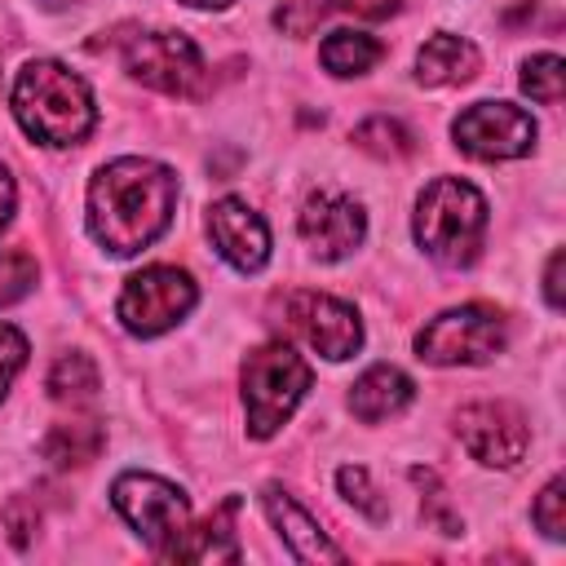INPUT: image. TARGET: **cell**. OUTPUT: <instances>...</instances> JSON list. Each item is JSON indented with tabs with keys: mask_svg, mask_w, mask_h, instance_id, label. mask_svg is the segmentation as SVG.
<instances>
[{
	"mask_svg": "<svg viewBox=\"0 0 566 566\" xmlns=\"http://www.w3.org/2000/svg\"><path fill=\"white\" fill-rule=\"evenodd\" d=\"M177 208V172L159 159L124 155L93 172L88 181V234L111 256H137L150 248Z\"/></svg>",
	"mask_w": 566,
	"mask_h": 566,
	"instance_id": "obj_1",
	"label": "cell"
},
{
	"mask_svg": "<svg viewBox=\"0 0 566 566\" xmlns=\"http://www.w3.org/2000/svg\"><path fill=\"white\" fill-rule=\"evenodd\" d=\"M9 102H13L22 133L40 146H80L97 124V106H93L88 84L53 57L27 62L13 80Z\"/></svg>",
	"mask_w": 566,
	"mask_h": 566,
	"instance_id": "obj_2",
	"label": "cell"
},
{
	"mask_svg": "<svg viewBox=\"0 0 566 566\" xmlns=\"http://www.w3.org/2000/svg\"><path fill=\"white\" fill-rule=\"evenodd\" d=\"M411 234L424 248V256H433L438 265L447 270L473 265L482 252V234H486L482 190L469 186L464 177H433L416 199Z\"/></svg>",
	"mask_w": 566,
	"mask_h": 566,
	"instance_id": "obj_3",
	"label": "cell"
},
{
	"mask_svg": "<svg viewBox=\"0 0 566 566\" xmlns=\"http://www.w3.org/2000/svg\"><path fill=\"white\" fill-rule=\"evenodd\" d=\"M314 371L310 363L283 345V340H265L243 358V416H248V433L252 438H274L292 411L301 407V398L310 394Z\"/></svg>",
	"mask_w": 566,
	"mask_h": 566,
	"instance_id": "obj_4",
	"label": "cell"
},
{
	"mask_svg": "<svg viewBox=\"0 0 566 566\" xmlns=\"http://www.w3.org/2000/svg\"><path fill=\"white\" fill-rule=\"evenodd\" d=\"M509 340V323L495 305H455L433 314L416 332V358L433 367H478L491 363Z\"/></svg>",
	"mask_w": 566,
	"mask_h": 566,
	"instance_id": "obj_5",
	"label": "cell"
},
{
	"mask_svg": "<svg viewBox=\"0 0 566 566\" xmlns=\"http://www.w3.org/2000/svg\"><path fill=\"white\" fill-rule=\"evenodd\" d=\"M195 301H199V287L186 270L146 265L133 279H124L119 301H115V318L133 336H164L168 327H177L195 310Z\"/></svg>",
	"mask_w": 566,
	"mask_h": 566,
	"instance_id": "obj_6",
	"label": "cell"
},
{
	"mask_svg": "<svg viewBox=\"0 0 566 566\" xmlns=\"http://www.w3.org/2000/svg\"><path fill=\"white\" fill-rule=\"evenodd\" d=\"M119 62L137 84L168 97H190L203 88V53L181 31H133L119 44Z\"/></svg>",
	"mask_w": 566,
	"mask_h": 566,
	"instance_id": "obj_7",
	"label": "cell"
},
{
	"mask_svg": "<svg viewBox=\"0 0 566 566\" xmlns=\"http://www.w3.org/2000/svg\"><path fill=\"white\" fill-rule=\"evenodd\" d=\"M111 504L115 513L164 557L181 531L190 526V500L181 486L155 478V473H119L111 482Z\"/></svg>",
	"mask_w": 566,
	"mask_h": 566,
	"instance_id": "obj_8",
	"label": "cell"
},
{
	"mask_svg": "<svg viewBox=\"0 0 566 566\" xmlns=\"http://www.w3.org/2000/svg\"><path fill=\"white\" fill-rule=\"evenodd\" d=\"M535 119L531 111L513 102H473L451 119V137L464 155L500 164V159H522L535 146Z\"/></svg>",
	"mask_w": 566,
	"mask_h": 566,
	"instance_id": "obj_9",
	"label": "cell"
},
{
	"mask_svg": "<svg viewBox=\"0 0 566 566\" xmlns=\"http://www.w3.org/2000/svg\"><path fill=\"white\" fill-rule=\"evenodd\" d=\"M283 314H287V327L323 358L332 363H345L358 354L363 345V318L349 301L340 296H327V292H292L283 301Z\"/></svg>",
	"mask_w": 566,
	"mask_h": 566,
	"instance_id": "obj_10",
	"label": "cell"
},
{
	"mask_svg": "<svg viewBox=\"0 0 566 566\" xmlns=\"http://www.w3.org/2000/svg\"><path fill=\"white\" fill-rule=\"evenodd\" d=\"M455 438L486 469H513L531 447L526 416L513 402H469V407H460L455 411Z\"/></svg>",
	"mask_w": 566,
	"mask_h": 566,
	"instance_id": "obj_11",
	"label": "cell"
},
{
	"mask_svg": "<svg viewBox=\"0 0 566 566\" xmlns=\"http://www.w3.org/2000/svg\"><path fill=\"white\" fill-rule=\"evenodd\" d=\"M305 248L318 256V261H345L363 234H367V212L358 199L349 195H336V190H314L301 208V221H296Z\"/></svg>",
	"mask_w": 566,
	"mask_h": 566,
	"instance_id": "obj_12",
	"label": "cell"
},
{
	"mask_svg": "<svg viewBox=\"0 0 566 566\" xmlns=\"http://www.w3.org/2000/svg\"><path fill=\"white\" fill-rule=\"evenodd\" d=\"M208 239L221 252V261L234 265L239 274H256L270 261V230L261 212L239 195H226L208 208Z\"/></svg>",
	"mask_w": 566,
	"mask_h": 566,
	"instance_id": "obj_13",
	"label": "cell"
},
{
	"mask_svg": "<svg viewBox=\"0 0 566 566\" xmlns=\"http://www.w3.org/2000/svg\"><path fill=\"white\" fill-rule=\"evenodd\" d=\"M261 504H265V517L274 522V531L283 535V548H287L296 562H345V548H336V544L323 535V526L310 517V509H305L292 491H283L279 482H270V486L261 491Z\"/></svg>",
	"mask_w": 566,
	"mask_h": 566,
	"instance_id": "obj_14",
	"label": "cell"
},
{
	"mask_svg": "<svg viewBox=\"0 0 566 566\" xmlns=\"http://www.w3.org/2000/svg\"><path fill=\"white\" fill-rule=\"evenodd\" d=\"M234 513H239V495H226L195 531L186 526L181 539L164 553V562H239V535H234Z\"/></svg>",
	"mask_w": 566,
	"mask_h": 566,
	"instance_id": "obj_15",
	"label": "cell"
},
{
	"mask_svg": "<svg viewBox=\"0 0 566 566\" xmlns=\"http://www.w3.org/2000/svg\"><path fill=\"white\" fill-rule=\"evenodd\" d=\"M416 398V385L402 367L394 363H376L367 367L354 385H349V411L363 420V424H376V420H389L398 416L407 402Z\"/></svg>",
	"mask_w": 566,
	"mask_h": 566,
	"instance_id": "obj_16",
	"label": "cell"
},
{
	"mask_svg": "<svg viewBox=\"0 0 566 566\" xmlns=\"http://www.w3.org/2000/svg\"><path fill=\"white\" fill-rule=\"evenodd\" d=\"M482 66V53L473 40L464 35H451V31H438L420 44L416 53V80L429 84V88H451V84H469Z\"/></svg>",
	"mask_w": 566,
	"mask_h": 566,
	"instance_id": "obj_17",
	"label": "cell"
},
{
	"mask_svg": "<svg viewBox=\"0 0 566 566\" xmlns=\"http://www.w3.org/2000/svg\"><path fill=\"white\" fill-rule=\"evenodd\" d=\"M380 57H385V44H380L376 35H367V31H332V35L318 44V62H323L332 75H340V80L367 75Z\"/></svg>",
	"mask_w": 566,
	"mask_h": 566,
	"instance_id": "obj_18",
	"label": "cell"
},
{
	"mask_svg": "<svg viewBox=\"0 0 566 566\" xmlns=\"http://www.w3.org/2000/svg\"><path fill=\"white\" fill-rule=\"evenodd\" d=\"M102 442H106V433H102L97 420H62V424H53L49 438H44V460H53L57 469H66V464H88V460L102 451Z\"/></svg>",
	"mask_w": 566,
	"mask_h": 566,
	"instance_id": "obj_19",
	"label": "cell"
},
{
	"mask_svg": "<svg viewBox=\"0 0 566 566\" xmlns=\"http://www.w3.org/2000/svg\"><path fill=\"white\" fill-rule=\"evenodd\" d=\"M93 394H97V367H93V358L80 354V349L62 354L53 363V371H49V398H57V402H88Z\"/></svg>",
	"mask_w": 566,
	"mask_h": 566,
	"instance_id": "obj_20",
	"label": "cell"
},
{
	"mask_svg": "<svg viewBox=\"0 0 566 566\" xmlns=\"http://www.w3.org/2000/svg\"><path fill=\"white\" fill-rule=\"evenodd\" d=\"M354 142H358L367 155H376V159H407V155L416 150L411 128L398 124V119H389V115H371V119H363V124L354 128Z\"/></svg>",
	"mask_w": 566,
	"mask_h": 566,
	"instance_id": "obj_21",
	"label": "cell"
},
{
	"mask_svg": "<svg viewBox=\"0 0 566 566\" xmlns=\"http://www.w3.org/2000/svg\"><path fill=\"white\" fill-rule=\"evenodd\" d=\"M522 93L539 106H557L566 93V62L557 53H535L522 62Z\"/></svg>",
	"mask_w": 566,
	"mask_h": 566,
	"instance_id": "obj_22",
	"label": "cell"
},
{
	"mask_svg": "<svg viewBox=\"0 0 566 566\" xmlns=\"http://www.w3.org/2000/svg\"><path fill=\"white\" fill-rule=\"evenodd\" d=\"M35 279H40L35 256H27V252H0V310L13 305V301H22L35 287Z\"/></svg>",
	"mask_w": 566,
	"mask_h": 566,
	"instance_id": "obj_23",
	"label": "cell"
},
{
	"mask_svg": "<svg viewBox=\"0 0 566 566\" xmlns=\"http://www.w3.org/2000/svg\"><path fill=\"white\" fill-rule=\"evenodd\" d=\"M336 486H340V495H345L354 509H363L371 522H385V500H376V486H371V478H367L363 464H345V469L336 473Z\"/></svg>",
	"mask_w": 566,
	"mask_h": 566,
	"instance_id": "obj_24",
	"label": "cell"
},
{
	"mask_svg": "<svg viewBox=\"0 0 566 566\" xmlns=\"http://www.w3.org/2000/svg\"><path fill=\"white\" fill-rule=\"evenodd\" d=\"M566 482L562 478H548V486L535 495V509H531V522L548 535V539H562L566 535Z\"/></svg>",
	"mask_w": 566,
	"mask_h": 566,
	"instance_id": "obj_25",
	"label": "cell"
},
{
	"mask_svg": "<svg viewBox=\"0 0 566 566\" xmlns=\"http://www.w3.org/2000/svg\"><path fill=\"white\" fill-rule=\"evenodd\" d=\"M27 367V336L9 323H0V398L9 394L13 376Z\"/></svg>",
	"mask_w": 566,
	"mask_h": 566,
	"instance_id": "obj_26",
	"label": "cell"
},
{
	"mask_svg": "<svg viewBox=\"0 0 566 566\" xmlns=\"http://www.w3.org/2000/svg\"><path fill=\"white\" fill-rule=\"evenodd\" d=\"M323 9L363 18V22H385L389 13H398V0H323Z\"/></svg>",
	"mask_w": 566,
	"mask_h": 566,
	"instance_id": "obj_27",
	"label": "cell"
},
{
	"mask_svg": "<svg viewBox=\"0 0 566 566\" xmlns=\"http://www.w3.org/2000/svg\"><path fill=\"white\" fill-rule=\"evenodd\" d=\"M562 265H566V252L557 248V252L548 256V270H544V301H548L553 310H562Z\"/></svg>",
	"mask_w": 566,
	"mask_h": 566,
	"instance_id": "obj_28",
	"label": "cell"
},
{
	"mask_svg": "<svg viewBox=\"0 0 566 566\" xmlns=\"http://www.w3.org/2000/svg\"><path fill=\"white\" fill-rule=\"evenodd\" d=\"M13 203H18V186H13L9 168L0 164V230L9 226V217H13Z\"/></svg>",
	"mask_w": 566,
	"mask_h": 566,
	"instance_id": "obj_29",
	"label": "cell"
},
{
	"mask_svg": "<svg viewBox=\"0 0 566 566\" xmlns=\"http://www.w3.org/2000/svg\"><path fill=\"white\" fill-rule=\"evenodd\" d=\"M181 4H190V9H226L234 0H181Z\"/></svg>",
	"mask_w": 566,
	"mask_h": 566,
	"instance_id": "obj_30",
	"label": "cell"
}]
</instances>
